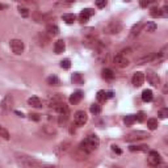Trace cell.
Listing matches in <instances>:
<instances>
[{
	"label": "cell",
	"mask_w": 168,
	"mask_h": 168,
	"mask_svg": "<svg viewBox=\"0 0 168 168\" xmlns=\"http://www.w3.org/2000/svg\"><path fill=\"white\" fill-rule=\"evenodd\" d=\"M71 79H72V82H74V84H83L84 83V79H83L80 72H74L71 76Z\"/></svg>",
	"instance_id": "22"
},
{
	"label": "cell",
	"mask_w": 168,
	"mask_h": 168,
	"mask_svg": "<svg viewBox=\"0 0 168 168\" xmlns=\"http://www.w3.org/2000/svg\"><path fill=\"white\" fill-rule=\"evenodd\" d=\"M12 103H13L12 96H11V95H7V96H5L2 101H0V109H2L3 112H7L8 109H11Z\"/></svg>",
	"instance_id": "9"
},
{
	"label": "cell",
	"mask_w": 168,
	"mask_h": 168,
	"mask_svg": "<svg viewBox=\"0 0 168 168\" xmlns=\"http://www.w3.org/2000/svg\"><path fill=\"white\" fill-rule=\"evenodd\" d=\"M144 28H146V30H147V32L153 33V32H155V30H156V24H155V22H153V21H150V22H147L146 26H144Z\"/></svg>",
	"instance_id": "32"
},
{
	"label": "cell",
	"mask_w": 168,
	"mask_h": 168,
	"mask_svg": "<svg viewBox=\"0 0 168 168\" xmlns=\"http://www.w3.org/2000/svg\"><path fill=\"white\" fill-rule=\"evenodd\" d=\"M153 99H154V95H153V91H151V89H144V91L142 92V100L144 103H150Z\"/></svg>",
	"instance_id": "18"
},
{
	"label": "cell",
	"mask_w": 168,
	"mask_h": 168,
	"mask_svg": "<svg viewBox=\"0 0 168 168\" xmlns=\"http://www.w3.org/2000/svg\"><path fill=\"white\" fill-rule=\"evenodd\" d=\"M16 114H19L20 117H24V114H22V113H20V112H19V110H16Z\"/></svg>",
	"instance_id": "44"
},
{
	"label": "cell",
	"mask_w": 168,
	"mask_h": 168,
	"mask_svg": "<svg viewBox=\"0 0 168 168\" xmlns=\"http://www.w3.org/2000/svg\"><path fill=\"white\" fill-rule=\"evenodd\" d=\"M148 133L147 131H142V130H137V131H133L130 134H127L125 141L126 142H134V141H141V139H146L148 138Z\"/></svg>",
	"instance_id": "3"
},
{
	"label": "cell",
	"mask_w": 168,
	"mask_h": 168,
	"mask_svg": "<svg viewBox=\"0 0 168 168\" xmlns=\"http://www.w3.org/2000/svg\"><path fill=\"white\" fill-rule=\"evenodd\" d=\"M100 144V139L99 137L96 135V134H89V135L84 139V141L79 144V147L82 151H84V153H92V151H95Z\"/></svg>",
	"instance_id": "1"
},
{
	"label": "cell",
	"mask_w": 168,
	"mask_h": 168,
	"mask_svg": "<svg viewBox=\"0 0 168 168\" xmlns=\"http://www.w3.org/2000/svg\"><path fill=\"white\" fill-rule=\"evenodd\" d=\"M60 67L64 70H69L70 67H71V62H70V59H63V60H60Z\"/></svg>",
	"instance_id": "33"
},
{
	"label": "cell",
	"mask_w": 168,
	"mask_h": 168,
	"mask_svg": "<svg viewBox=\"0 0 168 168\" xmlns=\"http://www.w3.org/2000/svg\"><path fill=\"white\" fill-rule=\"evenodd\" d=\"M158 116L160 117V118H167V117H168V109L167 108H163V109H160L159 110V113H158Z\"/></svg>",
	"instance_id": "35"
},
{
	"label": "cell",
	"mask_w": 168,
	"mask_h": 168,
	"mask_svg": "<svg viewBox=\"0 0 168 168\" xmlns=\"http://www.w3.org/2000/svg\"><path fill=\"white\" fill-rule=\"evenodd\" d=\"M124 122H125L126 126H131L134 122H135V117H134V114H129L124 118Z\"/></svg>",
	"instance_id": "28"
},
{
	"label": "cell",
	"mask_w": 168,
	"mask_h": 168,
	"mask_svg": "<svg viewBox=\"0 0 168 168\" xmlns=\"http://www.w3.org/2000/svg\"><path fill=\"white\" fill-rule=\"evenodd\" d=\"M158 126H159V124H158V120H156V118L147 120V127L150 129V130H155Z\"/></svg>",
	"instance_id": "26"
},
{
	"label": "cell",
	"mask_w": 168,
	"mask_h": 168,
	"mask_svg": "<svg viewBox=\"0 0 168 168\" xmlns=\"http://www.w3.org/2000/svg\"><path fill=\"white\" fill-rule=\"evenodd\" d=\"M142 26H143L142 22H138L137 25H134V26H133V29H131V37H135L137 34H139V32H141Z\"/></svg>",
	"instance_id": "27"
},
{
	"label": "cell",
	"mask_w": 168,
	"mask_h": 168,
	"mask_svg": "<svg viewBox=\"0 0 168 168\" xmlns=\"http://www.w3.org/2000/svg\"><path fill=\"white\" fill-rule=\"evenodd\" d=\"M146 74H147V75H146V76H147V80H148V83L151 84V86H153V87H158L159 84H160V77H159V75L155 74L153 70H147Z\"/></svg>",
	"instance_id": "7"
},
{
	"label": "cell",
	"mask_w": 168,
	"mask_h": 168,
	"mask_svg": "<svg viewBox=\"0 0 168 168\" xmlns=\"http://www.w3.org/2000/svg\"><path fill=\"white\" fill-rule=\"evenodd\" d=\"M150 15H151V17H154V19L160 17V16H163V15H161V9H160V8H158V7H154L153 9H151Z\"/></svg>",
	"instance_id": "29"
},
{
	"label": "cell",
	"mask_w": 168,
	"mask_h": 168,
	"mask_svg": "<svg viewBox=\"0 0 168 168\" xmlns=\"http://www.w3.org/2000/svg\"><path fill=\"white\" fill-rule=\"evenodd\" d=\"M89 110H91V113L97 114V113H100V112H101V106H100V104H92L91 108H89Z\"/></svg>",
	"instance_id": "31"
},
{
	"label": "cell",
	"mask_w": 168,
	"mask_h": 168,
	"mask_svg": "<svg viewBox=\"0 0 168 168\" xmlns=\"http://www.w3.org/2000/svg\"><path fill=\"white\" fill-rule=\"evenodd\" d=\"M28 104H29L30 106H34V108H41V106H42L41 100L38 99V97H36V96L28 99Z\"/></svg>",
	"instance_id": "20"
},
{
	"label": "cell",
	"mask_w": 168,
	"mask_h": 168,
	"mask_svg": "<svg viewBox=\"0 0 168 168\" xmlns=\"http://www.w3.org/2000/svg\"><path fill=\"white\" fill-rule=\"evenodd\" d=\"M46 32H47V34L49 36H58L59 34V28L57 25H47L46 26Z\"/></svg>",
	"instance_id": "19"
},
{
	"label": "cell",
	"mask_w": 168,
	"mask_h": 168,
	"mask_svg": "<svg viewBox=\"0 0 168 168\" xmlns=\"http://www.w3.org/2000/svg\"><path fill=\"white\" fill-rule=\"evenodd\" d=\"M112 150H113L114 153H117V154H121V150L118 148V146H116V144H113V146H112Z\"/></svg>",
	"instance_id": "40"
},
{
	"label": "cell",
	"mask_w": 168,
	"mask_h": 168,
	"mask_svg": "<svg viewBox=\"0 0 168 168\" xmlns=\"http://www.w3.org/2000/svg\"><path fill=\"white\" fill-rule=\"evenodd\" d=\"M0 137L4 138L5 141H8V139H9V133H8V130H7V129H4L2 125H0Z\"/></svg>",
	"instance_id": "30"
},
{
	"label": "cell",
	"mask_w": 168,
	"mask_h": 168,
	"mask_svg": "<svg viewBox=\"0 0 168 168\" xmlns=\"http://www.w3.org/2000/svg\"><path fill=\"white\" fill-rule=\"evenodd\" d=\"M5 8H7V5H5V4H2V3H0V9H5Z\"/></svg>",
	"instance_id": "43"
},
{
	"label": "cell",
	"mask_w": 168,
	"mask_h": 168,
	"mask_svg": "<svg viewBox=\"0 0 168 168\" xmlns=\"http://www.w3.org/2000/svg\"><path fill=\"white\" fill-rule=\"evenodd\" d=\"M150 4V2H141V7H147Z\"/></svg>",
	"instance_id": "42"
},
{
	"label": "cell",
	"mask_w": 168,
	"mask_h": 168,
	"mask_svg": "<svg viewBox=\"0 0 168 168\" xmlns=\"http://www.w3.org/2000/svg\"><path fill=\"white\" fill-rule=\"evenodd\" d=\"M131 82H133L134 87H141L143 84V82H144V74H143V72H141V71L135 72V74L133 75V80Z\"/></svg>",
	"instance_id": "10"
},
{
	"label": "cell",
	"mask_w": 168,
	"mask_h": 168,
	"mask_svg": "<svg viewBox=\"0 0 168 168\" xmlns=\"http://www.w3.org/2000/svg\"><path fill=\"white\" fill-rule=\"evenodd\" d=\"M46 82H47V84H49V86H59V84H60L59 77H58V76H55V75L49 76L47 79H46Z\"/></svg>",
	"instance_id": "24"
},
{
	"label": "cell",
	"mask_w": 168,
	"mask_h": 168,
	"mask_svg": "<svg viewBox=\"0 0 168 168\" xmlns=\"http://www.w3.org/2000/svg\"><path fill=\"white\" fill-rule=\"evenodd\" d=\"M29 116H30V120H33V121H40V116H38V114L32 113V114H29Z\"/></svg>",
	"instance_id": "38"
},
{
	"label": "cell",
	"mask_w": 168,
	"mask_h": 168,
	"mask_svg": "<svg viewBox=\"0 0 168 168\" xmlns=\"http://www.w3.org/2000/svg\"><path fill=\"white\" fill-rule=\"evenodd\" d=\"M54 109H55V112H58L59 116H69V106L64 103H59L58 105H55Z\"/></svg>",
	"instance_id": "13"
},
{
	"label": "cell",
	"mask_w": 168,
	"mask_h": 168,
	"mask_svg": "<svg viewBox=\"0 0 168 168\" xmlns=\"http://www.w3.org/2000/svg\"><path fill=\"white\" fill-rule=\"evenodd\" d=\"M62 19L66 24H74L75 20H76V16L74 13H66V15H63Z\"/></svg>",
	"instance_id": "23"
},
{
	"label": "cell",
	"mask_w": 168,
	"mask_h": 168,
	"mask_svg": "<svg viewBox=\"0 0 168 168\" xmlns=\"http://www.w3.org/2000/svg\"><path fill=\"white\" fill-rule=\"evenodd\" d=\"M155 59V54H150V55H144V57L139 58L137 60V64H143V63H147V62H151V60Z\"/></svg>",
	"instance_id": "21"
},
{
	"label": "cell",
	"mask_w": 168,
	"mask_h": 168,
	"mask_svg": "<svg viewBox=\"0 0 168 168\" xmlns=\"http://www.w3.org/2000/svg\"><path fill=\"white\" fill-rule=\"evenodd\" d=\"M96 5L99 8H103V7H105V5H106V2H105V0H103V2H96Z\"/></svg>",
	"instance_id": "39"
},
{
	"label": "cell",
	"mask_w": 168,
	"mask_h": 168,
	"mask_svg": "<svg viewBox=\"0 0 168 168\" xmlns=\"http://www.w3.org/2000/svg\"><path fill=\"white\" fill-rule=\"evenodd\" d=\"M134 117H135V121H138V122H143L144 121V113L143 112H139V113H137Z\"/></svg>",
	"instance_id": "36"
},
{
	"label": "cell",
	"mask_w": 168,
	"mask_h": 168,
	"mask_svg": "<svg viewBox=\"0 0 168 168\" xmlns=\"http://www.w3.org/2000/svg\"><path fill=\"white\" fill-rule=\"evenodd\" d=\"M16 163L19 164V167L21 168H37L40 167V161H37L36 159L30 158V156L26 155H16Z\"/></svg>",
	"instance_id": "2"
},
{
	"label": "cell",
	"mask_w": 168,
	"mask_h": 168,
	"mask_svg": "<svg viewBox=\"0 0 168 168\" xmlns=\"http://www.w3.org/2000/svg\"><path fill=\"white\" fill-rule=\"evenodd\" d=\"M9 46H11V50H12L16 55H20L24 51V42L21 40H12L9 42Z\"/></svg>",
	"instance_id": "6"
},
{
	"label": "cell",
	"mask_w": 168,
	"mask_h": 168,
	"mask_svg": "<svg viewBox=\"0 0 168 168\" xmlns=\"http://www.w3.org/2000/svg\"><path fill=\"white\" fill-rule=\"evenodd\" d=\"M83 99V92L82 91H76V92H74L70 96V103L71 104H77V103H80V100Z\"/></svg>",
	"instance_id": "15"
},
{
	"label": "cell",
	"mask_w": 168,
	"mask_h": 168,
	"mask_svg": "<svg viewBox=\"0 0 168 168\" xmlns=\"http://www.w3.org/2000/svg\"><path fill=\"white\" fill-rule=\"evenodd\" d=\"M129 150L130 151H139V153H147L150 148H148L147 144H139V146H137V144H131V146L129 147Z\"/></svg>",
	"instance_id": "17"
},
{
	"label": "cell",
	"mask_w": 168,
	"mask_h": 168,
	"mask_svg": "<svg viewBox=\"0 0 168 168\" xmlns=\"http://www.w3.org/2000/svg\"><path fill=\"white\" fill-rule=\"evenodd\" d=\"M66 50V43L63 40H58L54 45V53L55 54H62Z\"/></svg>",
	"instance_id": "14"
},
{
	"label": "cell",
	"mask_w": 168,
	"mask_h": 168,
	"mask_svg": "<svg viewBox=\"0 0 168 168\" xmlns=\"http://www.w3.org/2000/svg\"><path fill=\"white\" fill-rule=\"evenodd\" d=\"M93 15H95V9H92V8H86V9H83L82 12H80L79 20H80V22H87L88 19L91 17V16H93Z\"/></svg>",
	"instance_id": "11"
},
{
	"label": "cell",
	"mask_w": 168,
	"mask_h": 168,
	"mask_svg": "<svg viewBox=\"0 0 168 168\" xmlns=\"http://www.w3.org/2000/svg\"><path fill=\"white\" fill-rule=\"evenodd\" d=\"M97 100H99V101L100 103H103V101H105V100H106V96H105V91H99L97 92Z\"/></svg>",
	"instance_id": "34"
},
{
	"label": "cell",
	"mask_w": 168,
	"mask_h": 168,
	"mask_svg": "<svg viewBox=\"0 0 168 168\" xmlns=\"http://www.w3.org/2000/svg\"><path fill=\"white\" fill-rule=\"evenodd\" d=\"M114 64L118 67V69H126V67L129 66V59L126 57H122V55H116L114 59H113Z\"/></svg>",
	"instance_id": "8"
},
{
	"label": "cell",
	"mask_w": 168,
	"mask_h": 168,
	"mask_svg": "<svg viewBox=\"0 0 168 168\" xmlns=\"http://www.w3.org/2000/svg\"><path fill=\"white\" fill-rule=\"evenodd\" d=\"M87 120H88V117H87V113L84 110L75 112V114H74V122H75V125L83 126L87 122Z\"/></svg>",
	"instance_id": "5"
},
{
	"label": "cell",
	"mask_w": 168,
	"mask_h": 168,
	"mask_svg": "<svg viewBox=\"0 0 168 168\" xmlns=\"http://www.w3.org/2000/svg\"><path fill=\"white\" fill-rule=\"evenodd\" d=\"M121 30V24L117 21H112L110 24L105 28V32L109 33V34H114V33H118Z\"/></svg>",
	"instance_id": "12"
},
{
	"label": "cell",
	"mask_w": 168,
	"mask_h": 168,
	"mask_svg": "<svg viewBox=\"0 0 168 168\" xmlns=\"http://www.w3.org/2000/svg\"><path fill=\"white\" fill-rule=\"evenodd\" d=\"M105 96H106V100L110 99V97H113V92L109 91V92H105Z\"/></svg>",
	"instance_id": "41"
},
{
	"label": "cell",
	"mask_w": 168,
	"mask_h": 168,
	"mask_svg": "<svg viewBox=\"0 0 168 168\" xmlns=\"http://www.w3.org/2000/svg\"><path fill=\"white\" fill-rule=\"evenodd\" d=\"M103 77L104 79H114V72L112 71L110 69H104L103 70Z\"/></svg>",
	"instance_id": "25"
},
{
	"label": "cell",
	"mask_w": 168,
	"mask_h": 168,
	"mask_svg": "<svg viewBox=\"0 0 168 168\" xmlns=\"http://www.w3.org/2000/svg\"><path fill=\"white\" fill-rule=\"evenodd\" d=\"M19 12H20V15L22 16V17H28L29 16V12H28V9L26 8H19Z\"/></svg>",
	"instance_id": "37"
},
{
	"label": "cell",
	"mask_w": 168,
	"mask_h": 168,
	"mask_svg": "<svg viewBox=\"0 0 168 168\" xmlns=\"http://www.w3.org/2000/svg\"><path fill=\"white\" fill-rule=\"evenodd\" d=\"M147 161L150 166L153 167H158L160 163H161V158H160V154L158 153V151H150L148 154V158H147Z\"/></svg>",
	"instance_id": "4"
},
{
	"label": "cell",
	"mask_w": 168,
	"mask_h": 168,
	"mask_svg": "<svg viewBox=\"0 0 168 168\" xmlns=\"http://www.w3.org/2000/svg\"><path fill=\"white\" fill-rule=\"evenodd\" d=\"M70 146H71V143H70V142H63V143H60L59 146L57 147V154H58V155H62V154L67 153V151L70 150Z\"/></svg>",
	"instance_id": "16"
}]
</instances>
